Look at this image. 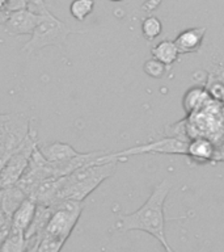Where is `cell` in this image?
Returning <instances> with one entry per match:
<instances>
[{"label": "cell", "instance_id": "1", "mask_svg": "<svg viewBox=\"0 0 224 252\" xmlns=\"http://www.w3.org/2000/svg\"><path fill=\"white\" fill-rule=\"evenodd\" d=\"M174 187L169 177L153 187L152 192L140 208L130 214H122L118 217L115 228L118 231H143L153 236L159 243L165 247L168 240L165 235V214L164 205L168 194Z\"/></svg>", "mask_w": 224, "mask_h": 252}, {"label": "cell", "instance_id": "2", "mask_svg": "<svg viewBox=\"0 0 224 252\" xmlns=\"http://www.w3.org/2000/svg\"><path fill=\"white\" fill-rule=\"evenodd\" d=\"M117 161L104 164H88L75 169L67 176L58 179L56 202L60 201H80L84 202L90 193L115 173ZM54 204V205H55Z\"/></svg>", "mask_w": 224, "mask_h": 252}, {"label": "cell", "instance_id": "3", "mask_svg": "<svg viewBox=\"0 0 224 252\" xmlns=\"http://www.w3.org/2000/svg\"><path fill=\"white\" fill-rule=\"evenodd\" d=\"M41 20L38 25L33 31L30 39L23 46V51L27 54H33L42 50L45 47L56 46L62 47L66 43V39L72 34H82L85 33L83 31H76L68 27L62 20L51 13L43 4L41 9Z\"/></svg>", "mask_w": 224, "mask_h": 252}, {"label": "cell", "instance_id": "4", "mask_svg": "<svg viewBox=\"0 0 224 252\" xmlns=\"http://www.w3.org/2000/svg\"><path fill=\"white\" fill-rule=\"evenodd\" d=\"M188 141L176 137H164L161 139L148 142L144 145L134 146L130 149L117 151V153H106L98 158L97 164L110 163V161H125L127 158L141 155V154H167V155H186Z\"/></svg>", "mask_w": 224, "mask_h": 252}, {"label": "cell", "instance_id": "5", "mask_svg": "<svg viewBox=\"0 0 224 252\" xmlns=\"http://www.w3.org/2000/svg\"><path fill=\"white\" fill-rule=\"evenodd\" d=\"M38 145L37 133L30 129L27 138L11 154V157L8 158L7 161L0 169V187L1 188L15 185L20 180V177L23 176L29 167L31 155Z\"/></svg>", "mask_w": 224, "mask_h": 252}, {"label": "cell", "instance_id": "6", "mask_svg": "<svg viewBox=\"0 0 224 252\" xmlns=\"http://www.w3.org/2000/svg\"><path fill=\"white\" fill-rule=\"evenodd\" d=\"M50 208L53 209V214L43 234L67 240L70 238L71 232L74 231L78 220H80V216L84 210V202L66 200L60 201Z\"/></svg>", "mask_w": 224, "mask_h": 252}, {"label": "cell", "instance_id": "7", "mask_svg": "<svg viewBox=\"0 0 224 252\" xmlns=\"http://www.w3.org/2000/svg\"><path fill=\"white\" fill-rule=\"evenodd\" d=\"M39 20H41V12L24 7L9 12V15H8L3 25L8 34L31 35L35 27L38 25Z\"/></svg>", "mask_w": 224, "mask_h": 252}, {"label": "cell", "instance_id": "8", "mask_svg": "<svg viewBox=\"0 0 224 252\" xmlns=\"http://www.w3.org/2000/svg\"><path fill=\"white\" fill-rule=\"evenodd\" d=\"M185 157L192 159L194 164H207L208 161L218 159V150L208 138L196 137L188 142V150Z\"/></svg>", "mask_w": 224, "mask_h": 252}, {"label": "cell", "instance_id": "9", "mask_svg": "<svg viewBox=\"0 0 224 252\" xmlns=\"http://www.w3.org/2000/svg\"><path fill=\"white\" fill-rule=\"evenodd\" d=\"M206 32H207V28L206 27L189 28V29L180 32L176 39H174V43H176L180 54H194V53H198L202 45H203Z\"/></svg>", "mask_w": 224, "mask_h": 252}, {"label": "cell", "instance_id": "10", "mask_svg": "<svg viewBox=\"0 0 224 252\" xmlns=\"http://www.w3.org/2000/svg\"><path fill=\"white\" fill-rule=\"evenodd\" d=\"M38 150L39 153L42 154V157L51 163L70 160L82 154L64 142H53L49 145H38Z\"/></svg>", "mask_w": 224, "mask_h": 252}, {"label": "cell", "instance_id": "11", "mask_svg": "<svg viewBox=\"0 0 224 252\" xmlns=\"http://www.w3.org/2000/svg\"><path fill=\"white\" fill-rule=\"evenodd\" d=\"M25 198L28 197L16 185L0 189V212L7 222H11L13 213Z\"/></svg>", "mask_w": 224, "mask_h": 252}, {"label": "cell", "instance_id": "12", "mask_svg": "<svg viewBox=\"0 0 224 252\" xmlns=\"http://www.w3.org/2000/svg\"><path fill=\"white\" fill-rule=\"evenodd\" d=\"M35 208H37V205L30 198H25L19 208L16 209V212L13 213L11 222H9V228L25 234L28 227L30 226L31 220H33Z\"/></svg>", "mask_w": 224, "mask_h": 252}, {"label": "cell", "instance_id": "13", "mask_svg": "<svg viewBox=\"0 0 224 252\" xmlns=\"http://www.w3.org/2000/svg\"><path fill=\"white\" fill-rule=\"evenodd\" d=\"M51 214H53V209L50 206L37 205L30 226L28 227V230L24 234L25 240L39 239L43 232H45V230H46V226L49 223V220H50Z\"/></svg>", "mask_w": 224, "mask_h": 252}, {"label": "cell", "instance_id": "14", "mask_svg": "<svg viewBox=\"0 0 224 252\" xmlns=\"http://www.w3.org/2000/svg\"><path fill=\"white\" fill-rule=\"evenodd\" d=\"M210 101V94L203 87H193L185 94L182 98V106L188 116L196 113L198 110L204 108V105Z\"/></svg>", "mask_w": 224, "mask_h": 252}, {"label": "cell", "instance_id": "15", "mask_svg": "<svg viewBox=\"0 0 224 252\" xmlns=\"http://www.w3.org/2000/svg\"><path fill=\"white\" fill-rule=\"evenodd\" d=\"M152 58L157 59L159 62L165 64L167 67H170L178 61L180 58V51L177 49L174 41H169V39H164L156 43L151 50Z\"/></svg>", "mask_w": 224, "mask_h": 252}, {"label": "cell", "instance_id": "16", "mask_svg": "<svg viewBox=\"0 0 224 252\" xmlns=\"http://www.w3.org/2000/svg\"><path fill=\"white\" fill-rule=\"evenodd\" d=\"M27 251V240L24 232L8 230L7 235L0 244V252H25Z\"/></svg>", "mask_w": 224, "mask_h": 252}, {"label": "cell", "instance_id": "17", "mask_svg": "<svg viewBox=\"0 0 224 252\" xmlns=\"http://www.w3.org/2000/svg\"><path fill=\"white\" fill-rule=\"evenodd\" d=\"M141 34L147 41H153L163 33V23L159 17L153 15H148L141 20Z\"/></svg>", "mask_w": 224, "mask_h": 252}, {"label": "cell", "instance_id": "18", "mask_svg": "<svg viewBox=\"0 0 224 252\" xmlns=\"http://www.w3.org/2000/svg\"><path fill=\"white\" fill-rule=\"evenodd\" d=\"M94 0H72L70 4V15L76 21H84L94 9Z\"/></svg>", "mask_w": 224, "mask_h": 252}, {"label": "cell", "instance_id": "19", "mask_svg": "<svg viewBox=\"0 0 224 252\" xmlns=\"http://www.w3.org/2000/svg\"><path fill=\"white\" fill-rule=\"evenodd\" d=\"M66 240L43 234L37 243V252H60Z\"/></svg>", "mask_w": 224, "mask_h": 252}, {"label": "cell", "instance_id": "20", "mask_svg": "<svg viewBox=\"0 0 224 252\" xmlns=\"http://www.w3.org/2000/svg\"><path fill=\"white\" fill-rule=\"evenodd\" d=\"M143 71H144V74L147 75V76H149V78L161 79L168 74L169 67H167L165 64L159 62L157 59L149 58L147 59L144 62V64H143Z\"/></svg>", "mask_w": 224, "mask_h": 252}, {"label": "cell", "instance_id": "21", "mask_svg": "<svg viewBox=\"0 0 224 252\" xmlns=\"http://www.w3.org/2000/svg\"><path fill=\"white\" fill-rule=\"evenodd\" d=\"M160 4L161 0H147V1L141 5V8H143V11L147 12V13H151V12L155 11Z\"/></svg>", "mask_w": 224, "mask_h": 252}, {"label": "cell", "instance_id": "22", "mask_svg": "<svg viewBox=\"0 0 224 252\" xmlns=\"http://www.w3.org/2000/svg\"><path fill=\"white\" fill-rule=\"evenodd\" d=\"M39 239L27 240V251L25 252H37V243Z\"/></svg>", "mask_w": 224, "mask_h": 252}, {"label": "cell", "instance_id": "23", "mask_svg": "<svg viewBox=\"0 0 224 252\" xmlns=\"http://www.w3.org/2000/svg\"><path fill=\"white\" fill-rule=\"evenodd\" d=\"M11 11V0H0V12Z\"/></svg>", "mask_w": 224, "mask_h": 252}, {"label": "cell", "instance_id": "24", "mask_svg": "<svg viewBox=\"0 0 224 252\" xmlns=\"http://www.w3.org/2000/svg\"><path fill=\"white\" fill-rule=\"evenodd\" d=\"M9 12H11V11L0 12V24H4V23H5V20H7L8 15H9Z\"/></svg>", "mask_w": 224, "mask_h": 252}, {"label": "cell", "instance_id": "25", "mask_svg": "<svg viewBox=\"0 0 224 252\" xmlns=\"http://www.w3.org/2000/svg\"><path fill=\"white\" fill-rule=\"evenodd\" d=\"M164 250H165V252H176L172 247H170V246H169V244H168V246H165Z\"/></svg>", "mask_w": 224, "mask_h": 252}, {"label": "cell", "instance_id": "26", "mask_svg": "<svg viewBox=\"0 0 224 252\" xmlns=\"http://www.w3.org/2000/svg\"><path fill=\"white\" fill-rule=\"evenodd\" d=\"M109 1H113V3H119V1H123V0H109Z\"/></svg>", "mask_w": 224, "mask_h": 252}]
</instances>
